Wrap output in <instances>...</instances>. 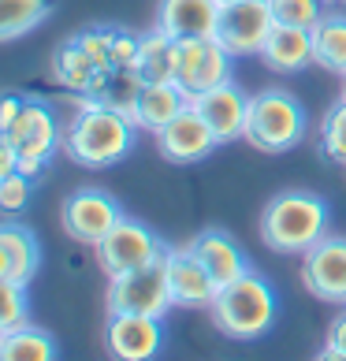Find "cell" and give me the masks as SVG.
Here are the masks:
<instances>
[{
  "instance_id": "cell-26",
  "label": "cell",
  "mask_w": 346,
  "mask_h": 361,
  "mask_svg": "<svg viewBox=\"0 0 346 361\" xmlns=\"http://www.w3.org/2000/svg\"><path fill=\"white\" fill-rule=\"evenodd\" d=\"M321 153L331 164L346 168V97H339L321 119Z\"/></svg>"
},
{
  "instance_id": "cell-27",
  "label": "cell",
  "mask_w": 346,
  "mask_h": 361,
  "mask_svg": "<svg viewBox=\"0 0 346 361\" xmlns=\"http://www.w3.org/2000/svg\"><path fill=\"white\" fill-rule=\"evenodd\" d=\"M0 324L4 331L30 324V298H26V283H16V279H0Z\"/></svg>"
},
{
  "instance_id": "cell-16",
  "label": "cell",
  "mask_w": 346,
  "mask_h": 361,
  "mask_svg": "<svg viewBox=\"0 0 346 361\" xmlns=\"http://www.w3.org/2000/svg\"><path fill=\"white\" fill-rule=\"evenodd\" d=\"M220 0H161L156 8V30H164L175 42L186 37H216Z\"/></svg>"
},
{
  "instance_id": "cell-10",
  "label": "cell",
  "mask_w": 346,
  "mask_h": 361,
  "mask_svg": "<svg viewBox=\"0 0 346 361\" xmlns=\"http://www.w3.org/2000/svg\"><path fill=\"white\" fill-rule=\"evenodd\" d=\"M119 216H123L119 202L109 190H97V186H82V190L68 194L63 212H60L63 231H68L75 243H82V246H97L101 238L116 227Z\"/></svg>"
},
{
  "instance_id": "cell-19",
  "label": "cell",
  "mask_w": 346,
  "mask_h": 361,
  "mask_svg": "<svg viewBox=\"0 0 346 361\" xmlns=\"http://www.w3.org/2000/svg\"><path fill=\"white\" fill-rule=\"evenodd\" d=\"M186 104H190V97H186L175 82H145L142 93H138V101H135L130 119H135L138 130L156 135V130H164Z\"/></svg>"
},
{
  "instance_id": "cell-22",
  "label": "cell",
  "mask_w": 346,
  "mask_h": 361,
  "mask_svg": "<svg viewBox=\"0 0 346 361\" xmlns=\"http://www.w3.org/2000/svg\"><path fill=\"white\" fill-rule=\"evenodd\" d=\"M175 56H179L175 37H168L164 30H149L145 37H138L135 75L142 82H175Z\"/></svg>"
},
{
  "instance_id": "cell-30",
  "label": "cell",
  "mask_w": 346,
  "mask_h": 361,
  "mask_svg": "<svg viewBox=\"0 0 346 361\" xmlns=\"http://www.w3.org/2000/svg\"><path fill=\"white\" fill-rule=\"evenodd\" d=\"M321 361H346V310L331 320V328H328V339L321 346V354H316Z\"/></svg>"
},
{
  "instance_id": "cell-6",
  "label": "cell",
  "mask_w": 346,
  "mask_h": 361,
  "mask_svg": "<svg viewBox=\"0 0 346 361\" xmlns=\"http://www.w3.org/2000/svg\"><path fill=\"white\" fill-rule=\"evenodd\" d=\"M168 253V250H164ZM164 253L142 269L109 276V294H104V305L109 313H145V317H164L168 310H175L168 290V264Z\"/></svg>"
},
{
  "instance_id": "cell-17",
  "label": "cell",
  "mask_w": 346,
  "mask_h": 361,
  "mask_svg": "<svg viewBox=\"0 0 346 361\" xmlns=\"http://www.w3.org/2000/svg\"><path fill=\"white\" fill-rule=\"evenodd\" d=\"M186 246H190L197 257H202V264L212 272V279H216V287H228V283H235L238 276L249 272V257H246L242 246H238L228 231L209 227V231L194 235Z\"/></svg>"
},
{
  "instance_id": "cell-34",
  "label": "cell",
  "mask_w": 346,
  "mask_h": 361,
  "mask_svg": "<svg viewBox=\"0 0 346 361\" xmlns=\"http://www.w3.org/2000/svg\"><path fill=\"white\" fill-rule=\"evenodd\" d=\"M324 4H346V0H324Z\"/></svg>"
},
{
  "instance_id": "cell-8",
  "label": "cell",
  "mask_w": 346,
  "mask_h": 361,
  "mask_svg": "<svg viewBox=\"0 0 346 361\" xmlns=\"http://www.w3.org/2000/svg\"><path fill=\"white\" fill-rule=\"evenodd\" d=\"M272 30H276V16L268 0H228L220 8L216 37L231 56H261Z\"/></svg>"
},
{
  "instance_id": "cell-13",
  "label": "cell",
  "mask_w": 346,
  "mask_h": 361,
  "mask_svg": "<svg viewBox=\"0 0 346 361\" xmlns=\"http://www.w3.org/2000/svg\"><path fill=\"white\" fill-rule=\"evenodd\" d=\"M216 145L220 138L212 135V127L194 104H186L164 130H156V149L168 164H197V160L216 153Z\"/></svg>"
},
{
  "instance_id": "cell-29",
  "label": "cell",
  "mask_w": 346,
  "mask_h": 361,
  "mask_svg": "<svg viewBox=\"0 0 346 361\" xmlns=\"http://www.w3.org/2000/svg\"><path fill=\"white\" fill-rule=\"evenodd\" d=\"M34 176H26V171H11V176L0 179V212H23L30 205V194H34Z\"/></svg>"
},
{
  "instance_id": "cell-12",
  "label": "cell",
  "mask_w": 346,
  "mask_h": 361,
  "mask_svg": "<svg viewBox=\"0 0 346 361\" xmlns=\"http://www.w3.org/2000/svg\"><path fill=\"white\" fill-rule=\"evenodd\" d=\"M164 317L145 313H109L104 324V350L116 361H149L164 346Z\"/></svg>"
},
{
  "instance_id": "cell-14",
  "label": "cell",
  "mask_w": 346,
  "mask_h": 361,
  "mask_svg": "<svg viewBox=\"0 0 346 361\" xmlns=\"http://www.w3.org/2000/svg\"><path fill=\"white\" fill-rule=\"evenodd\" d=\"M164 264H168V290H171L175 310H212L220 287L190 246L168 250Z\"/></svg>"
},
{
  "instance_id": "cell-25",
  "label": "cell",
  "mask_w": 346,
  "mask_h": 361,
  "mask_svg": "<svg viewBox=\"0 0 346 361\" xmlns=\"http://www.w3.org/2000/svg\"><path fill=\"white\" fill-rule=\"evenodd\" d=\"M52 16V0H0V45L26 37Z\"/></svg>"
},
{
  "instance_id": "cell-3",
  "label": "cell",
  "mask_w": 346,
  "mask_h": 361,
  "mask_svg": "<svg viewBox=\"0 0 346 361\" xmlns=\"http://www.w3.org/2000/svg\"><path fill=\"white\" fill-rule=\"evenodd\" d=\"M279 302L272 283L261 272L249 269L246 276H238L235 283L216 290V302H212V324H216L228 339L249 343L268 336L276 324Z\"/></svg>"
},
{
  "instance_id": "cell-37",
  "label": "cell",
  "mask_w": 346,
  "mask_h": 361,
  "mask_svg": "<svg viewBox=\"0 0 346 361\" xmlns=\"http://www.w3.org/2000/svg\"><path fill=\"white\" fill-rule=\"evenodd\" d=\"M0 179H4V176H0Z\"/></svg>"
},
{
  "instance_id": "cell-2",
  "label": "cell",
  "mask_w": 346,
  "mask_h": 361,
  "mask_svg": "<svg viewBox=\"0 0 346 361\" xmlns=\"http://www.w3.org/2000/svg\"><path fill=\"white\" fill-rule=\"evenodd\" d=\"M331 227V212L321 194L283 190L261 209V243L283 257L309 253Z\"/></svg>"
},
{
  "instance_id": "cell-24",
  "label": "cell",
  "mask_w": 346,
  "mask_h": 361,
  "mask_svg": "<svg viewBox=\"0 0 346 361\" xmlns=\"http://www.w3.org/2000/svg\"><path fill=\"white\" fill-rule=\"evenodd\" d=\"M52 357H60V346L37 324L11 328L0 339V361H52Z\"/></svg>"
},
{
  "instance_id": "cell-11",
  "label": "cell",
  "mask_w": 346,
  "mask_h": 361,
  "mask_svg": "<svg viewBox=\"0 0 346 361\" xmlns=\"http://www.w3.org/2000/svg\"><path fill=\"white\" fill-rule=\"evenodd\" d=\"M302 283L321 302L346 305V235H324L309 253H302Z\"/></svg>"
},
{
  "instance_id": "cell-21",
  "label": "cell",
  "mask_w": 346,
  "mask_h": 361,
  "mask_svg": "<svg viewBox=\"0 0 346 361\" xmlns=\"http://www.w3.org/2000/svg\"><path fill=\"white\" fill-rule=\"evenodd\" d=\"M97 60L86 52V45L78 42V34L68 37V42H60L56 52H52V78H56V86H63L68 93H78V97H86L93 78H97Z\"/></svg>"
},
{
  "instance_id": "cell-33",
  "label": "cell",
  "mask_w": 346,
  "mask_h": 361,
  "mask_svg": "<svg viewBox=\"0 0 346 361\" xmlns=\"http://www.w3.org/2000/svg\"><path fill=\"white\" fill-rule=\"evenodd\" d=\"M339 97H346V75H342V93H339Z\"/></svg>"
},
{
  "instance_id": "cell-9",
  "label": "cell",
  "mask_w": 346,
  "mask_h": 361,
  "mask_svg": "<svg viewBox=\"0 0 346 361\" xmlns=\"http://www.w3.org/2000/svg\"><path fill=\"white\" fill-rule=\"evenodd\" d=\"M93 250H97L101 269L109 276H119V272H130V269H142V264L156 261L168 246L142 220H135V216H127V212H123V216L116 220V227Z\"/></svg>"
},
{
  "instance_id": "cell-5",
  "label": "cell",
  "mask_w": 346,
  "mask_h": 361,
  "mask_svg": "<svg viewBox=\"0 0 346 361\" xmlns=\"http://www.w3.org/2000/svg\"><path fill=\"white\" fill-rule=\"evenodd\" d=\"M0 135L16 145L19 171H26V176H42L52 164L56 149H63V130L56 123V116H52L49 104L34 101V97H23L16 119H11Z\"/></svg>"
},
{
  "instance_id": "cell-18",
  "label": "cell",
  "mask_w": 346,
  "mask_h": 361,
  "mask_svg": "<svg viewBox=\"0 0 346 361\" xmlns=\"http://www.w3.org/2000/svg\"><path fill=\"white\" fill-rule=\"evenodd\" d=\"M261 63L276 75H298L305 71L313 60V30L305 26H279L268 34V42L261 49Z\"/></svg>"
},
{
  "instance_id": "cell-7",
  "label": "cell",
  "mask_w": 346,
  "mask_h": 361,
  "mask_svg": "<svg viewBox=\"0 0 346 361\" xmlns=\"http://www.w3.org/2000/svg\"><path fill=\"white\" fill-rule=\"evenodd\" d=\"M231 68L235 56L220 45V37H186L175 56V86L194 101L197 93L231 82Z\"/></svg>"
},
{
  "instance_id": "cell-1",
  "label": "cell",
  "mask_w": 346,
  "mask_h": 361,
  "mask_svg": "<svg viewBox=\"0 0 346 361\" xmlns=\"http://www.w3.org/2000/svg\"><path fill=\"white\" fill-rule=\"evenodd\" d=\"M130 149H135V119L112 104L82 97L71 123L63 127V153L71 157V164L89 171L116 168L130 157Z\"/></svg>"
},
{
  "instance_id": "cell-15",
  "label": "cell",
  "mask_w": 346,
  "mask_h": 361,
  "mask_svg": "<svg viewBox=\"0 0 346 361\" xmlns=\"http://www.w3.org/2000/svg\"><path fill=\"white\" fill-rule=\"evenodd\" d=\"M197 112L205 116V123L212 127V135L220 138V145H228L235 138L246 135V112H249V97L235 82H220L205 93H197L190 101Z\"/></svg>"
},
{
  "instance_id": "cell-32",
  "label": "cell",
  "mask_w": 346,
  "mask_h": 361,
  "mask_svg": "<svg viewBox=\"0 0 346 361\" xmlns=\"http://www.w3.org/2000/svg\"><path fill=\"white\" fill-rule=\"evenodd\" d=\"M8 269H11V264H8V253H4V246H0V279L8 276Z\"/></svg>"
},
{
  "instance_id": "cell-4",
  "label": "cell",
  "mask_w": 346,
  "mask_h": 361,
  "mask_svg": "<svg viewBox=\"0 0 346 361\" xmlns=\"http://www.w3.org/2000/svg\"><path fill=\"white\" fill-rule=\"evenodd\" d=\"M309 135V116L305 104L295 97L290 90L268 86L249 97V112H246V142L261 153H287L295 145L305 142Z\"/></svg>"
},
{
  "instance_id": "cell-36",
  "label": "cell",
  "mask_w": 346,
  "mask_h": 361,
  "mask_svg": "<svg viewBox=\"0 0 346 361\" xmlns=\"http://www.w3.org/2000/svg\"><path fill=\"white\" fill-rule=\"evenodd\" d=\"M220 4H228V0H220Z\"/></svg>"
},
{
  "instance_id": "cell-31",
  "label": "cell",
  "mask_w": 346,
  "mask_h": 361,
  "mask_svg": "<svg viewBox=\"0 0 346 361\" xmlns=\"http://www.w3.org/2000/svg\"><path fill=\"white\" fill-rule=\"evenodd\" d=\"M135 56H138V37L127 30H116L112 34V63L116 68H135Z\"/></svg>"
},
{
  "instance_id": "cell-28",
  "label": "cell",
  "mask_w": 346,
  "mask_h": 361,
  "mask_svg": "<svg viewBox=\"0 0 346 361\" xmlns=\"http://www.w3.org/2000/svg\"><path fill=\"white\" fill-rule=\"evenodd\" d=\"M279 26H305L313 30L324 16V0H268Z\"/></svg>"
},
{
  "instance_id": "cell-23",
  "label": "cell",
  "mask_w": 346,
  "mask_h": 361,
  "mask_svg": "<svg viewBox=\"0 0 346 361\" xmlns=\"http://www.w3.org/2000/svg\"><path fill=\"white\" fill-rule=\"evenodd\" d=\"M313 60L331 75H346V16L324 11L313 26Z\"/></svg>"
},
{
  "instance_id": "cell-20",
  "label": "cell",
  "mask_w": 346,
  "mask_h": 361,
  "mask_svg": "<svg viewBox=\"0 0 346 361\" xmlns=\"http://www.w3.org/2000/svg\"><path fill=\"white\" fill-rule=\"evenodd\" d=\"M0 246H4L8 264H11L8 279L30 287V279L37 276V269H42V243H37V235L26 224L0 220Z\"/></svg>"
},
{
  "instance_id": "cell-35",
  "label": "cell",
  "mask_w": 346,
  "mask_h": 361,
  "mask_svg": "<svg viewBox=\"0 0 346 361\" xmlns=\"http://www.w3.org/2000/svg\"><path fill=\"white\" fill-rule=\"evenodd\" d=\"M0 339H4V324H0Z\"/></svg>"
}]
</instances>
